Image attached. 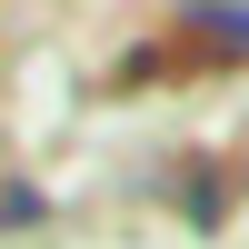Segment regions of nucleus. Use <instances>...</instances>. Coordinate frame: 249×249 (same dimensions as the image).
<instances>
[{
    "label": "nucleus",
    "mask_w": 249,
    "mask_h": 249,
    "mask_svg": "<svg viewBox=\"0 0 249 249\" xmlns=\"http://www.w3.org/2000/svg\"><path fill=\"white\" fill-rule=\"evenodd\" d=\"M210 40H230V50H249V10H190Z\"/></svg>",
    "instance_id": "1"
}]
</instances>
